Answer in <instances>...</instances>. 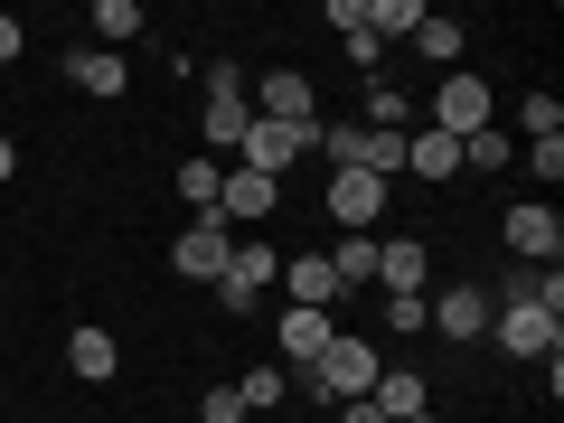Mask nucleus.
<instances>
[{
    "label": "nucleus",
    "instance_id": "obj_26",
    "mask_svg": "<svg viewBox=\"0 0 564 423\" xmlns=\"http://www.w3.org/2000/svg\"><path fill=\"white\" fill-rule=\"evenodd\" d=\"M518 132H527V141H555V132H564V104L545 95V85H536V95L518 104Z\"/></svg>",
    "mask_w": 564,
    "mask_h": 423
},
{
    "label": "nucleus",
    "instance_id": "obj_30",
    "mask_svg": "<svg viewBox=\"0 0 564 423\" xmlns=\"http://www.w3.org/2000/svg\"><path fill=\"white\" fill-rule=\"evenodd\" d=\"M0 66H20V20L0 10Z\"/></svg>",
    "mask_w": 564,
    "mask_h": 423
},
{
    "label": "nucleus",
    "instance_id": "obj_9",
    "mask_svg": "<svg viewBox=\"0 0 564 423\" xmlns=\"http://www.w3.org/2000/svg\"><path fill=\"white\" fill-rule=\"evenodd\" d=\"M489 339H499V358H555L564 321H545V311H527V302H499L489 311Z\"/></svg>",
    "mask_w": 564,
    "mask_h": 423
},
{
    "label": "nucleus",
    "instance_id": "obj_2",
    "mask_svg": "<svg viewBox=\"0 0 564 423\" xmlns=\"http://www.w3.org/2000/svg\"><path fill=\"white\" fill-rule=\"evenodd\" d=\"M489 122H499V95H489V76H480V66H452L443 95H433V132L470 141V132H489Z\"/></svg>",
    "mask_w": 564,
    "mask_h": 423
},
{
    "label": "nucleus",
    "instance_id": "obj_12",
    "mask_svg": "<svg viewBox=\"0 0 564 423\" xmlns=\"http://www.w3.org/2000/svg\"><path fill=\"white\" fill-rule=\"evenodd\" d=\"M329 339H339V329H329V311H292V302H282V321H273V348H282V358H273V367H292V377H302Z\"/></svg>",
    "mask_w": 564,
    "mask_h": 423
},
{
    "label": "nucleus",
    "instance_id": "obj_8",
    "mask_svg": "<svg viewBox=\"0 0 564 423\" xmlns=\"http://www.w3.org/2000/svg\"><path fill=\"white\" fill-rule=\"evenodd\" d=\"M273 282H282V254H273V245H245V236H236V263H226V273L207 282V292H217L226 311H254L263 292H273Z\"/></svg>",
    "mask_w": 564,
    "mask_h": 423
},
{
    "label": "nucleus",
    "instance_id": "obj_29",
    "mask_svg": "<svg viewBox=\"0 0 564 423\" xmlns=\"http://www.w3.org/2000/svg\"><path fill=\"white\" fill-rule=\"evenodd\" d=\"M386 329H433V321H423V292H404V302H386Z\"/></svg>",
    "mask_w": 564,
    "mask_h": 423
},
{
    "label": "nucleus",
    "instance_id": "obj_28",
    "mask_svg": "<svg viewBox=\"0 0 564 423\" xmlns=\"http://www.w3.org/2000/svg\"><path fill=\"white\" fill-rule=\"evenodd\" d=\"M527 170H536V180H564V132L555 141H527Z\"/></svg>",
    "mask_w": 564,
    "mask_h": 423
},
{
    "label": "nucleus",
    "instance_id": "obj_14",
    "mask_svg": "<svg viewBox=\"0 0 564 423\" xmlns=\"http://www.w3.org/2000/svg\"><path fill=\"white\" fill-rule=\"evenodd\" d=\"M423 321L443 329V339H489V292H423Z\"/></svg>",
    "mask_w": 564,
    "mask_h": 423
},
{
    "label": "nucleus",
    "instance_id": "obj_11",
    "mask_svg": "<svg viewBox=\"0 0 564 423\" xmlns=\"http://www.w3.org/2000/svg\"><path fill=\"white\" fill-rule=\"evenodd\" d=\"M423 282H433V245H423V236L386 245L377 236V292H386V302H404V292H423Z\"/></svg>",
    "mask_w": 564,
    "mask_h": 423
},
{
    "label": "nucleus",
    "instance_id": "obj_23",
    "mask_svg": "<svg viewBox=\"0 0 564 423\" xmlns=\"http://www.w3.org/2000/svg\"><path fill=\"white\" fill-rule=\"evenodd\" d=\"M414 47H423V57H433V66H443V76H452V66H462V20H443V10H423Z\"/></svg>",
    "mask_w": 564,
    "mask_h": 423
},
{
    "label": "nucleus",
    "instance_id": "obj_15",
    "mask_svg": "<svg viewBox=\"0 0 564 423\" xmlns=\"http://www.w3.org/2000/svg\"><path fill=\"white\" fill-rule=\"evenodd\" d=\"M404 180H462V141L452 132H433V122H414V132H404Z\"/></svg>",
    "mask_w": 564,
    "mask_h": 423
},
{
    "label": "nucleus",
    "instance_id": "obj_13",
    "mask_svg": "<svg viewBox=\"0 0 564 423\" xmlns=\"http://www.w3.org/2000/svg\"><path fill=\"white\" fill-rule=\"evenodd\" d=\"M282 207V180H263V170H226V188H217V217L226 226H263Z\"/></svg>",
    "mask_w": 564,
    "mask_h": 423
},
{
    "label": "nucleus",
    "instance_id": "obj_10",
    "mask_svg": "<svg viewBox=\"0 0 564 423\" xmlns=\"http://www.w3.org/2000/svg\"><path fill=\"white\" fill-rule=\"evenodd\" d=\"M499 236H508V254H518V263H555V254H564V217H555L545 198H518V207L499 217Z\"/></svg>",
    "mask_w": 564,
    "mask_h": 423
},
{
    "label": "nucleus",
    "instance_id": "obj_1",
    "mask_svg": "<svg viewBox=\"0 0 564 423\" xmlns=\"http://www.w3.org/2000/svg\"><path fill=\"white\" fill-rule=\"evenodd\" d=\"M377 339H358V329H339V339L321 348V358L302 367V386H311V404H358L367 386H377Z\"/></svg>",
    "mask_w": 564,
    "mask_h": 423
},
{
    "label": "nucleus",
    "instance_id": "obj_6",
    "mask_svg": "<svg viewBox=\"0 0 564 423\" xmlns=\"http://www.w3.org/2000/svg\"><path fill=\"white\" fill-rule=\"evenodd\" d=\"M321 161V132H282V122H245L236 141V170H263V180H282V170Z\"/></svg>",
    "mask_w": 564,
    "mask_h": 423
},
{
    "label": "nucleus",
    "instance_id": "obj_27",
    "mask_svg": "<svg viewBox=\"0 0 564 423\" xmlns=\"http://www.w3.org/2000/svg\"><path fill=\"white\" fill-rule=\"evenodd\" d=\"M198 423H245V395H236V386H207V395H198Z\"/></svg>",
    "mask_w": 564,
    "mask_h": 423
},
{
    "label": "nucleus",
    "instance_id": "obj_21",
    "mask_svg": "<svg viewBox=\"0 0 564 423\" xmlns=\"http://www.w3.org/2000/svg\"><path fill=\"white\" fill-rule=\"evenodd\" d=\"M85 29H95V47H113V57H122V47L141 39V0H95V20H85Z\"/></svg>",
    "mask_w": 564,
    "mask_h": 423
},
{
    "label": "nucleus",
    "instance_id": "obj_33",
    "mask_svg": "<svg viewBox=\"0 0 564 423\" xmlns=\"http://www.w3.org/2000/svg\"><path fill=\"white\" fill-rule=\"evenodd\" d=\"M404 423H443V414H404Z\"/></svg>",
    "mask_w": 564,
    "mask_h": 423
},
{
    "label": "nucleus",
    "instance_id": "obj_20",
    "mask_svg": "<svg viewBox=\"0 0 564 423\" xmlns=\"http://www.w3.org/2000/svg\"><path fill=\"white\" fill-rule=\"evenodd\" d=\"M170 188H180V207H188V217H217L226 170H217V161H180V170H170Z\"/></svg>",
    "mask_w": 564,
    "mask_h": 423
},
{
    "label": "nucleus",
    "instance_id": "obj_32",
    "mask_svg": "<svg viewBox=\"0 0 564 423\" xmlns=\"http://www.w3.org/2000/svg\"><path fill=\"white\" fill-rule=\"evenodd\" d=\"M10 170H20V141H0V180H10Z\"/></svg>",
    "mask_w": 564,
    "mask_h": 423
},
{
    "label": "nucleus",
    "instance_id": "obj_19",
    "mask_svg": "<svg viewBox=\"0 0 564 423\" xmlns=\"http://www.w3.org/2000/svg\"><path fill=\"white\" fill-rule=\"evenodd\" d=\"M66 367H76L85 386H104V377H113V367H122L113 329H95V321H85V329H66Z\"/></svg>",
    "mask_w": 564,
    "mask_h": 423
},
{
    "label": "nucleus",
    "instance_id": "obj_18",
    "mask_svg": "<svg viewBox=\"0 0 564 423\" xmlns=\"http://www.w3.org/2000/svg\"><path fill=\"white\" fill-rule=\"evenodd\" d=\"M66 76H76L95 104H122V95H132V66H122L113 47H76V57H66Z\"/></svg>",
    "mask_w": 564,
    "mask_h": 423
},
{
    "label": "nucleus",
    "instance_id": "obj_4",
    "mask_svg": "<svg viewBox=\"0 0 564 423\" xmlns=\"http://www.w3.org/2000/svg\"><path fill=\"white\" fill-rule=\"evenodd\" d=\"M254 122H282V132H321V85L302 66H273L254 85Z\"/></svg>",
    "mask_w": 564,
    "mask_h": 423
},
{
    "label": "nucleus",
    "instance_id": "obj_5",
    "mask_svg": "<svg viewBox=\"0 0 564 423\" xmlns=\"http://www.w3.org/2000/svg\"><path fill=\"white\" fill-rule=\"evenodd\" d=\"M386 198H395V188L367 180V170H329V188H321V207H329V226H339V236H377Z\"/></svg>",
    "mask_w": 564,
    "mask_h": 423
},
{
    "label": "nucleus",
    "instance_id": "obj_31",
    "mask_svg": "<svg viewBox=\"0 0 564 423\" xmlns=\"http://www.w3.org/2000/svg\"><path fill=\"white\" fill-rule=\"evenodd\" d=\"M339 423H386V414H377V404L358 395V404H339Z\"/></svg>",
    "mask_w": 564,
    "mask_h": 423
},
{
    "label": "nucleus",
    "instance_id": "obj_16",
    "mask_svg": "<svg viewBox=\"0 0 564 423\" xmlns=\"http://www.w3.org/2000/svg\"><path fill=\"white\" fill-rule=\"evenodd\" d=\"M282 302H292V311H329V302H339L329 254H282Z\"/></svg>",
    "mask_w": 564,
    "mask_h": 423
},
{
    "label": "nucleus",
    "instance_id": "obj_24",
    "mask_svg": "<svg viewBox=\"0 0 564 423\" xmlns=\"http://www.w3.org/2000/svg\"><path fill=\"white\" fill-rule=\"evenodd\" d=\"M236 395H245V414H263V404H282V395H292V367H245V386H236Z\"/></svg>",
    "mask_w": 564,
    "mask_h": 423
},
{
    "label": "nucleus",
    "instance_id": "obj_17",
    "mask_svg": "<svg viewBox=\"0 0 564 423\" xmlns=\"http://www.w3.org/2000/svg\"><path fill=\"white\" fill-rule=\"evenodd\" d=\"M367 404H377L386 423H404V414H433V386H423V367H377Z\"/></svg>",
    "mask_w": 564,
    "mask_h": 423
},
{
    "label": "nucleus",
    "instance_id": "obj_7",
    "mask_svg": "<svg viewBox=\"0 0 564 423\" xmlns=\"http://www.w3.org/2000/svg\"><path fill=\"white\" fill-rule=\"evenodd\" d=\"M245 122H254V104H245V76L217 57V66H207V113H198L207 151H236V141H245Z\"/></svg>",
    "mask_w": 564,
    "mask_h": 423
},
{
    "label": "nucleus",
    "instance_id": "obj_25",
    "mask_svg": "<svg viewBox=\"0 0 564 423\" xmlns=\"http://www.w3.org/2000/svg\"><path fill=\"white\" fill-rule=\"evenodd\" d=\"M508 161H518V141H508L499 122H489V132H470V141H462V170H508Z\"/></svg>",
    "mask_w": 564,
    "mask_h": 423
},
{
    "label": "nucleus",
    "instance_id": "obj_22",
    "mask_svg": "<svg viewBox=\"0 0 564 423\" xmlns=\"http://www.w3.org/2000/svg\"><path fill=\"white\" fill-rule=\"evenodd\" d=\"M329 273H339V292L377 282V236H339V245H329Z\"/></svg>",
    "mask_w": 564,
    "mask_h": 423
},
{
    "label": "nucleus",
    "instance_id": "obj_3",
    "mask_svg": "<svg viewBox=\"0 0 564 423\" xmlns=\"http://www.w3.org/2000/svg\"><path fill=\"white\" fill-rule=\"evenodd\" d=\"M226 263H236V226L226 217H188L180 236H170V273L180 282H217Z\"/></svg>",
    "mask_w": 564,
    "mask_h": 423
}]
</instances>
